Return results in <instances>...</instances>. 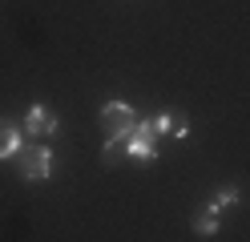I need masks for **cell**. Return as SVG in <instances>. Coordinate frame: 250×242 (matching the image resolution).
<instances>
[{
  "label": "cell",
  "instance_id": "5b68a950",
  "mask_svg": "<svg viewBox=\"0 0 250 242\" xmlns=\"http://www.w3.org/2000/svg\"><path fill=\"white\" fill-rule=\"evenodd\" d=\"M194 230H198V234H214V230H218V210H214V206H206V210L194 218Z\"/></svg>",
  "mask_w": 250,
  "mask_h": 242
},
{
  "label": "cell",
  "instance_id": "6da1fadb",
  "mask_svg": "<svg viewBox=\"0 0 250 242\" xmlns=\"http://www.w3.org/2000/svg\"><path fill=\"white\" fill-rule=\"evenodd\" d=\"M101 125H105V137H133L137 113H133V105H125V101H109L101 109Z\"/></svg>",
  "mask_w": 250,
  "mask_h": 242
},
{
  "label": "cell",
  "instance_id": "52a82bcc",
  "mask_svg": "<svg viewBox=\"0 0 250 242\" xmlns=\"http://www.w3.org/2000/svg\"><path fill=\"white\" fill-rule=\"evenodd\" d=\"M234 202H238V186H226V190H218V198H214L210 206L222 214V206H234Z\"/></svg>",
  "mask_w": 250,
  "mask_h": 242
},
{
  "label": "cell",
  "instance_id": "8992f818",
  "mask_svg": "<svg viewBox=\"0 0 250 242\" xmlns=\"http://www.w3.org/2000/svg\"><path fill=\"white\" fill-rule=\"evenodd\" d=\"M121 154H129V137H109V145H105V166L121 161Z\"/></svg>",
  "mask_w": 250,
  "mask_h": 242
},
{
  "label": "cell",
  "instance_id": "277c9868",
  "mask_svg": "<svg viewBox=\"0 0 250 242\" xmlns=\"http://www.w3.org/2000/svg\"><path fill=\"white\" fill-rule=\"evenodd\" d=\"M21 150V133H17V125L0 117V157H12Z\"/></svg>",
  "mask_w": 250,
  "mask_h": 242
},
{
  "label": "cell",
  "instance_id": "7a4b0ae2",
  "mask_svg": "<svg viewBox=\"0 0 250 242\" xmlns=\"http://www.w3.org/2000/svg\"><path fill=\"white\" fill-rule=\"evenodd\" d=\"M21 174L28 182H44V177L53 174V150H44V145H33L24 157H21Z\"/></svg>",
  "mask_w": 250,
  "mask_h": 242
},
{
  "label": "cell",
  "instance_id": "3957f363",
  "mask_svg": "<svg viewBox=\"0 0 250 242\" xmlns=\"http://www.w3.org/2000/svg\"><path fill=\"white\" fill-rule=\"evenodd\" d=\"M24 125H28V133H57V117H53L44 105H33V109H28Z\"/></svg>",
  "mask_w": 250,
  "mask_h": 242
}]
</instances>
